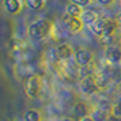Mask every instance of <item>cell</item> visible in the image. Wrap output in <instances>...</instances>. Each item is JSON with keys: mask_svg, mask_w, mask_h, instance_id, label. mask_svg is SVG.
<instances>
[{"mask_svg": "<svg viewBox=\"0 0 121 121\" xmlns=\"http://www.w3.org/2000/svg\"><path fill=\"white\" fill-rule=\"evenodd\" d=\"M52 26H53V22H50L48 19H38V21L31 22L27 26V34L30 38L35 39V41H41V39L50 37Z\"/></svg>", "mask_w": 121, "mask_h": 121, "instance_id": "1", "label": "cell"}, {"mask_svg": "<svg viewBox=\"0 0 121 121\" xmlns=\"http://www.w3.org/2000/svg\"><path fill=\"white\" fill-rule=\"evenodd\" d=\"M23 87H25V93L29 98H39V95L42 93V78L35 73L29 75L23 83Z\"/></svg>", "mask_w": 121, "mask_h": 121, "instance_id": "2", "label": "cell"}, {"mask_svg": "<svg viewBox=\"0 0 121 121\" xmlns=\"http://www.w3.org/2000/svg\"><path fill=\"white\" fill-rule=\"evenodd\" d=\"M71 31L67 29V26L63 23L61 19L53 22V26H52V31H50V38L59 42V44H63L65 42V39H68L71 37Z\"/></svg>", "mask_w": 121, "mask_h": 121, "instance_id": "3", "label": "cell"}, {"mask_svg": "<svg viewBox=\"0 0 121 121\" xmlns=\"http://www.w3.org/2000/svg\"><path fill=\"white\" fill-rule=\"evenodd\" d=\"M79 88H80L82 94L87 95V97L97 95V94L99 93V90H101L98 82L95 80V78H94V76L82 78V79L79 80Z\"/></svg>", "mask_w": 121, "mask_h": 121, "instance_id": "4", "label": "cell"}, {"mask_svg": "<svg viewBox=\"0 0 121 121\" xmlns=\"http://www.w3.org/2000/svg\"><path fill=\"white\" fill-rule=\"evenodd\" d=\"M105 60L110 65H120L121 64V46L120 44H112L105 48Z\"/></svg>", "mask_w": 121, "mask_h": 121, "instance_id": "5", "label": "cell"}, {"mask_svg": "<svg viewBox=\"0 0 121 121\" xmlns=\"http://www.w3.org/2000/svg\"><path fill=\"white\" fill-rule=\"evenodd\" d=\"M63 23L67 26V29L71 31L72 34H76V33H80L84 27V23L82 22V19L78 17H71L68 14H64L63 17L60 18Z\"/></svg>", "mask_w": 121, "mask_h": 121, "instance_id": "6", "label": "cell"}, {"mask_svg": "<svg viewBox=\"0 0 121 121\" xmlns=\"http://www.w3.org/2000/svg\"><path fill=\"white\" fill-rule=\"evenodd\" d=\"M73 55H75V50L72 49L71 45H68L67 42H63V44H59L55 48V56L59 61H68L73 59Z\"/></svg>", "mask_w": 121, "mask_h": 121, "instance_id": "7", "label": "cell"}, {"mask_svg": "<svg viewBox=\"0 0 121 121\" xmlns=\"http://www.w3.org/2000/svg\"><path fill=\"white\" fill-rule=\"evenodd\" d=\"M73 60L79 64V67H84V65L91 64V63L94 61V55H93L91 50L86 49V48H80V49L75 50Z\"/></svg>", "mask_w": 121, "mask_h": 121, "instance_id": "8", "label": "cell"}, {"mask_svg": "<svg viewBox=\"0 0 121 121\" xmlns=\"http://www.w3.org/2000/svg\"><path fill=\"white\" fill-rule=\"evenodd\" d=\"M90 113H91V109L88 108V105L86 104V102H82V101H80V102L75 104V106L72 108V116L71 117H73L76 121H80L82 118L90 116Z\"/></svg>", "mask_w": 121, "mask_h": 121, "instance_id": "9", "label": "cell"}, {"mask_svg": "<svg viewBox=\"0 0 121 121\" xmlns=\"http://www.w3.org/2000/svg\"><path fill=\"white\" fill-rule=\"evenodd\" d=\"M3 7L8 14H19L23 8V1L22 0H3Z\"/></svg>", "mask_w": 121, "mask_h": 121, "instance_id": "10", "label": "cell"}, {"mask_svg": "<svg viewBox=\"0 0 121 121\" xmlns=\"http://www.w3.org/2000/svg\"><path fill=\"white\" fill-rule=\"evenodd\" d=\"M106 22H108V19H106V18H98V19H97L94 23H91L88 27H90L91 33H93L95 37H99L101 34L104 33L105 26H106Z\"/></svg>", "mask_w": 121, "mask_h": 121, "instance_id": "11", "label": "cell"}, {"mask_svg": "<svg viewBox=\"0 0 121 121\" xmlns=\"http://www.w3.org/2000/svg\"><path fill=\"white\" fill-rule=\"evenodd\" d=\"M98 14L93 10H87V8H84V11L82 12V15H80V19H82V22L84 23V26H90L91 23H94L97 19H98Z\"/></svg>", "mask_w": 121, "mask_h": 121, "instance_id": "12", "label": "cell"}, {"mask_svg": "<svg viewBox=\"0 0 121 121\" xmlns=\"http://www.w3.org/2000/svg\"><path fill=\"white\" fill-rule=\"evenodd\" d=\"M84 11V8L83 7H80L79 4H75V3H68L65 7V14H68V15H71V17H78L80 18V15H82V12Z\"/></svg>", "mask_w": 121, "mask_h": 121, "instance_id": "13", "label": "cell"}, {"mask_svg": "<svg viewBox=\"0 0 121 121\" xmlns=\"http://www.w3.org/2000/svg\"><path fill=\"white\" fill-rule=\"evenodd\" d=\"M41 120H42V114L37 109H29L23 114V121H41Z\"/></svg>", "mask_w": 121, "mask_h": 121, "instance_id": "14", "label": "cell"}, {"mask_svg": "<svg viewBox=\"0 0 121 121\" xmlns=\"http://www.w3.org/2000/svg\"><path fill=\"white\" fill-rule=\"evenodd\" d=\"M25 3H26V6L30 8V10H33V11H39V10H42L46 4V0H25Z\"/></svg>", "mask_w": 121, "mask_h": 121, "instance_id": "15", "label": "cell"}, {"mask_svg": "<svg viewBox=\"0 0 121 121\" xmlns=\"http://www.w3.org/2000/svg\"><path fill=\"white\" fill-rule=\"evenodd\" d=\"M98 41L101 45L104 46H109V45L114 44V35H99Z\"/></svg>", "mask_w": 121, "mask_h": 121, "instance_id": "16", "label": "cell"}, {"mask_svg": "<svg viewBox=\"0 0 121 121\" xmlns=\"http://www.w3.org/2000/svg\"><path fill=\"white\" fill-rule=\"evenodd\" d=\"M72 3H75V4H79L80 7L83 8H87L88 6H91V3H93V0H69Z\"/></svg>", "mask_w": 121, "mask_h": 121, "instance_id": "17", "label": "cell"}, {"mask_svg": "<svg viewBox=\"0 0 121 121\" xmlns=\"http://www.w3.org/2000/svg\"><path fill=\"white\" fill-rule=\"evenodd\" d=\"M112 114L117 116V117H120L121 118V104H114L113 106H112Z\"/></svg>", "mask_w": 121, "mask_h": 121, "instance_id": "18", "label": "cell"}, {"mask_svg": "<svg viewBox=\"0 0 121 121\" xmlns=\"http://www.w3.org/2000/svg\"><path fill=\"white\" fill-rule=\"evenodd\" d=\"M97 1H98L101 6H110L114 0H97Z\"/></svg>", "mask_w": 121, "mask_h": 121, "instance_id": "19", "label": "cell"}, {"mask_svg": "<svg viewBox=\"0 0 121 121\" xmlns=\"http://www.w3.org/2000/svg\"><path fill=\"white\" fill-rule=\"evenodd\" d=\"M106 121H121V118L120 117H117V116H114V114H110Z\"/></svg>", "mask_w": 121, "mask_h": 121, "instance_id": "20", "label": "cell"}, {"mask_svg": "<svg viewBox=\"0 0 121 121\" xmlns=\"http://www.w3.org/2000/svg\"><path fill=\"white\" fill-rule=\"evenodd\" d=\"M116 22L118 23V26L121 27V11L117 14V17H116Z\"/></svg>", "mask_w": 121, "mask_h": 121, "instance_id": "21", "label": "cell"}, {"mask_svg": "<svg viewBox=\"0 0 121 121\" xmlns=\"http://www.w3.org/2000/svg\"><path fill=\"white\" fill-rule=\"evenodd\" d=\"M61 121H76V120H75L73 117H71V116H67V117H63Z\"/></svg>", "mask_w": 121, "mask_h": 121, "instance_id": "22", "label": "cell"}, {"mask_svg": "<svg viewBox=\"0 0 121 121\" xmlns=\"http://www.w3.org/2000/svg\"><path fill=\"white\" fill-rule=\"evenodd\" d=\"M80 121H94V120H93V117H91V116H87V117H84V118H82Z\"/></svg>", "mask_w": 121, "mask_h": 121, "instance_id": "23", "label": "cell"}, {"mask_svg": "<svg viewBox=\"0 0 121 121\" xmlns=\"http://www.w3.org/2000/svg\"><path fill=\"white\" fill-rule=\"evenodd\" d=\"M117 99H118L117 102H118V104H121V94H120V95H118V97H117Z\"/></svg>", "mask_w": 121, "mask_h": 121, "instance_id": "24", "label": "cell"}, {"mask_svg": "<svg viewBox=\"0 0 121 121\" xmlns=\"http://www.w3.org/2000/svg\"><path fill=\"white\" fill-rule=\"evenodd\" d=\"M120 1H121V0H120Z\"/></svg>", "mask_w": 121, "mask_h": 121, "instance_id": "25", "label": "cell"}]
</instances>
